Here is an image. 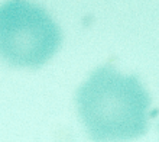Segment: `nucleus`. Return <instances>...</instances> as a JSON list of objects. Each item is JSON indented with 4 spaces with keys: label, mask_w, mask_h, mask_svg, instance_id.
I'll list each match as a JSON object with an SVG mask.
<instances>
[{
    "label": "nucleus",
    "mask_w": 159,
    "mask_h": 142,
    "mask_svg": "<svg viewBox=\"0 0 159 142\" xmlns=\"http://www.w3.org/2000/svg\"><path fill=\"white\" fill-rule=\"evenodd\" d=\"M77 105L94 141H129L146 132L151 97L134 75L98 68L80 87Z\"/></svg>",
    "instance_id": "nucleus-1"
},
{
    "label": "nucleus",
    "mask_w": 159,
    "mask_h": 142,
    "mask_svg": "<svg viewBox=\"0 0 159 142\" xmlns=\"http://www.w3.org/2000/svg\"><path fill=\"white\" fill-rule=\"evenodd\" d=\"M62 36L51 16L28 0L0 6V57L13 67L39 68L59 50Z\"/></svg>",
    "instance_id": "nucleus-2"
}]
</instances>
